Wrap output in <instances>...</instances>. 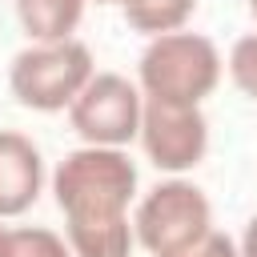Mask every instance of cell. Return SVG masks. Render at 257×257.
Returning a JSON list of instances; mask_svg holds the SVG:
<instances>
[{"mask_svg":"<svg viewBox=\"0 0 257 257\" xmlns=\"http://www.w3.org/2000/svg\"><path fill=\"white\" fill-rule=\"evenodd\" d=\"M56 205L68 217H124L137 193V165L108 145H84L56 165Z\"/></svg>","mask_w":257,"mask_h":257,"instance_id":"1","label":"cell"},{"mask_svg":"<svg viewBox=\"0 0 257 257\" xmlns=\"http://www.w3.org/2000/svg\"><path fill=\"white\" fill-rule=\"evenodd\" d=\"M221 80V52L209 36L197 32H165L141 56V88L161 104H201Z\"/></svg>","mask_w":257,"mask_h":257,"instance_id":"2","label":"cell"},{"mask_svg":"<svg viewBox=\"0 0 257 257\" xmlns=\"http://www.w3.org/2000/svg\"><path fill=\"white\" fill-rule=\"evenodd\" d=\"M88 76H92V52L72 36L32 44V48L16 52V60L8 68L12 96L36 112L68 108L76 100V92L88 84Z\"/></svg>","mask_w":257,"mask_h":257,"instance_id":"3","label":"cell"},{"mask_svg":"<svg viewBox=\"0 0 257 257\" xmlns=\"http://www.w3.org/2000/svg\"><path fill=\"white\" fill-rule=\"evenodd\" d=\"M213 225L209 197L189 181H165L137 205V241L153 257H169L193 241H201Z\"/></svg>","mask_w":257,"mask_h":257,"instance_id":"4","label":"cell"},{"mask_svg":"<svg viewBox=\"0 0 257 257\" xmlns=\"http://www.w3.org/2000/svg\"><path fill=\"white\" fill-rule=\"evenodd\" d=\"M141 108L145 100L137 84H128L116 72H92L88 84L68 104V120L88 145L120 149L141 133Z\"/></svg>","mask_w":257,"mask_h":257,"instance_id":"5","label":"cell"},{"mask_svg":"<svg viewBox=\"0 0 257 257\" xmlns=\"http://www.w3.org/2000/svg\"><path fill=\"white\" fill-rule=\"evenodd\" d=\"M137 137H141L149 161L165 173H185V169L201 165V157L209 149V124H205L197 104L189 108V104L145 100Z\"/></svg>","mask_w":257,"mask_h":257,"instance_id":"6","label":"cell"},{"mask_svg":"<svg viewBox=\"0 0 257 257\" xmlns=\"http://www.w3.org/2000/svg\"><path fill=\"white\" fill-rule=\"evenodd\" d=\"M44 181L40 149L12 128H0V217H20L36 197Z\"/></svg>","mask_w":257,"mask_h":257,"instance_id":"7","label":"cell"},{"mask_svg":"<svg viewBox=\"0 0 257 257\" xmlns=\"http://www.w3.org/2000/svg\"><path fill=\"white\" fill-rule=\"evenodd\" d=\"M68 249L76 257H128L133 253V225L124 217H68Z\"/></svg>","mask_w":257,"mask_h":257,"instance_id":"8","label":"cell"},{"mask_svg":"<svg viewBox=\"0 0 257 257\" xmlns=\"http://www.w3.org/2000/svg\"><path fill=\"white\" fill-rule=\"evenodd\" d=\"M84 0H16V16L36 44L68 40L80 24Z\"/></svg>","mask_w":257,"mask_h":257,"instance_id":"9","label":"cell"},{"mask_svg":"<svg viewBox=\"0 0 257 257\" xmlns=\"http://www.w3.org/2000/svg\"><path fill=\"white\" fill-rule=\"evenodd\" d=\"M120 4H124L128 28L145 32V36L177 32L193 16V8H197V0H120Z\"/></svg>","mask_w":257,"mask_h":257,"instance_id":"10","label":"cell"},{"mask_svg":"<svg viewBox=\"0 0 257 257\" xmlns=\"http://www.w3.org/2000/svg\"><path fill=\"white\" fill-rule=\"evenodd\" d=\"M8 257H76V253L52 229L28 225V229H12L8 233Z\"/></svg>","mask_w":257,"mask_h":257,"instance_id":"11","label":"cell"},{"mask_svg":"<svg viewBox=\"0 0 257 257\" xmlns=\"http://www.w3.org/2000/svg\"><path fill=\"white\" fill-rule=\"evenodd\" d=\"M229 76L245 96H257V32L241 36L229 48Z\"/></svg>","mask_w":257,"mask_h":257,"instance_id":"12","label":"cell"},{"mask_svg":"<svg viewBox=\"0 0 257 257\" xmlns=\"http://www.w3.org/2000/svg\"><path fill=\"white\" fill-rule=\"evenodd\" d=\"M169 257H241V253H237V245H233L225 233L209 229L201 241H193V245H185V249H177V253H169Z\"/></svg>","mask_w":257,"mask_h":257,"instance_id":"13","label":"cell"},{"mask_svg":"<svg viewBox=\"0 0 257 257\" xmlns=\"http://www.w3.org/2000/svg\"><path fill=\"white\" fill-rule=\"evenodd\" d=\"M241 257H257V217L245 225V237H241Z\"/></svg>","mask_w":257,"mask_h":257,"instance_id":"14","label":"cell"},{"mask_svg":"<svg viewBox=\"0 0 257 257\" xmlns=\"http://www.w3.org/2000/svg\"><path fill=\"white\" fill-rule=\"evenodd\" d=\"M8 233H12V229L0 225V257H8Z\"/></svg>","mask_w":257,"mask_h":257,"instance_id":"15","label":"cell"},{"mask_svg":"<svg viewBox=\"0 0 257 257\" xmlns=\"http://www.w3.org/2000/svg\"><path fill=\"white\" fill-rule=\"evenodd\" d=\"M249 12H253V16H257V0H249Z\"/></svg>","mask_w":257,"mask_h":257,"instance_id":"16","label":"cell"},{"mask_svg":"<svg viewBox=\"0 0 257 257\" xmlns=\"http://www.w3.org/2000/svg\"><path fill=\"white\" fill-rule=\"evenodd\" d=\"M100 4H116V0H100Z\"/></svg>","mask_w":257,"mask_h":257,"instance_id":"17","label":"cell"}]
</instances>
